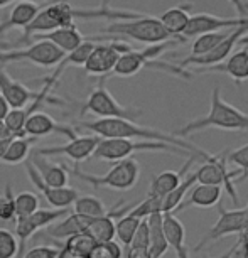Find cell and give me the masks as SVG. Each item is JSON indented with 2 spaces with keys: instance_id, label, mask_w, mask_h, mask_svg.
Returning <instances> with one entry per match:
<instances>
[{
  "instance_id": "obj_1",
  "label": "cell",
  "mask_w": 248,
  "mask_h": 258,
  "mask_svg": "<svg viewBox=\"0 0 248 258\" xmlns=\"http://www.w3.org/2000/svg\"><path fill=\"white\" fill-rule=\"evenodd\" d=\"M76 128L86 130V132L96 135L100 139H132V140L140 139V140H150V142L169 144L177 149L188 150L189 154L198 155L203 162L211 157L210 154L204 152L203 149H199L198 145L186 142V140L177 137V135L162 132V130L157 128H150V126L139 125L132 120H125V118H98L93 121H80L76 125Z\"/></svg>"
},
{
  "instance_id": "obj_2",
  "label": "cell",
  "mask_w": 248,
  "mask_h": 258,
  "mask_svg": "<svg viewBox=\"0 0 248 258\" xmlns=\"http://www.w3.org/2000/svg\"><path fill=\"white\" fill-rule=\"evenodd\" d=\"M208 128H221V130H238V132H248V113L235 108L228 101L221 98L220 86H215L210 98V111L206 116L191 120L189 123L177 130V137H186L189 134L203 132Z\"/></svg>"
},
{
  "instance_id": "obj_3",
  "label": "cell",
  "mask_w": 248,
  "mask_h": 258,
  "mask_svg": "<svg viewBox=\"0 0 248 258\" xmlns=\"http://www.w3.org/2000/svg\"><path fill=\"white\" fill-rule=\"evenodd\" d=\"M103 32L106 36H110L111 39L129 37V39H134V41L149 44V46L177 39V37H172L171 34L165 31L157 17L144 16V14H139L137 17L127 19V21L110 22L108 26L103 29ZM184 41H186V39H184Z\"/></svg>"
},
{
  "instance_id": "obj_4",
  "label": "cell",
  "mask_w": 248,
  "mask_h": 258,
  "mask_svg": "<svg viewBox=\"0 0 248 258\" xmlns=\"http://www.w3.org/2000/svg\"><path fill=\"white\" fill-rule=\"evenodd\" d=\"M68 174H73L80 181L90 184L93 189H115V191H129L139 182L140 177V164L135 159H123L118 160L108 172L103 176H95V174L83 172L78 165L66 167Z\"/></svg>"
},
{
  "instance_id": "obj_5",
  "label": "cell",
  "mask_w": 248,
  "mask_h": 258,
  "mask_svg": "<svg viewBox=\"0 0 248 258\" xmlns=\"http://www.w3.org/2000/svg\"><path fill=\"white\" fill-rule=\"evenodd\" d=\"M172 152L191 157L194 154H189L188 150L177 149L174 145L162 144V142H150V140H132V139H101L96 145L95 152L91 157L96 160H105V162H118V160L129 159L135 152Z\"/></svg>"
},
{
  "instance_id": "obj_6",
  "label": "cell",
  "mask_w": 248,
  "mask_h": 258,
  "mask_svg": "<svg viewBox=\"0 0 248 258\" xmlns=\"http://www.w3.org/2000/svg\"><path fill=\"white\" fill-rule=\"evenodd\" d=\"M66 54L44 39H36L31 46L22 49L0 51V66L6 64H34L42 68L57 66Z\"/></svg>"
},
{
  "instance_id": "obj_7",
  "label": "cell",
  "mask_w": 248,
  "mask_h": 258,
  "mask_svg": "<svg viewBox=\"0 0 248 258\" xmlns=\"http://www.w3.org/2000/svg\"><path fill=\"white\" fill-rule=\"evenodd\" d=\"M86 113H91L98 116V118H125L135 121L142 115V110L132 108V106H123L121 103H118L115 100V96L106 90L105 78H101L81 108V115Z\"/></svg>"
},
{
  "instance_id": "obj_8",
  "label": "cell",
  "mask_w": 248,
  "mask_h": 258,
  "mask_svg": "<svg viewBox=\"0 0 248 258\" xmlns=\"http://www.w3.org/2000/svg\"><path fill=\"white\" fill-rule=\"evenodd\" d=\"M196 179L199 184L204 186H220L231 196V201L238 206V194L235 191L233 179H240V170H228L226 169V154L211 155L208 160H204L196 172Z\"/></svg>"
},
{
  "instance_id": "obj_9",
  "label": "cell",
  "mask_w": 248,
  "mask_h": 258,
  "mask_svg": "<svg viewBox=\"0 0 248 258\" xmlns=\"http://www.w3.org/2000/svg\"><path fill=\"white\" fill-rule=\"evenodd\" d=\"M130 49H132V47L129 44H125V42L118 41V39L103 37V42L95 44L93 51L90 52L88 59L83 64V70L90 76L105 78L106 75H110V73L113 71L118 57Z\"/></svg>"
},
{
  "instance_id": "obj_10",
  "label": "cell",
  "mask_w": 248,
  "mask_h": 258,
  "mask_svg": "<svg viewBox=\"0 0 248 258\" xmlns=\"http://www.w3.org/2000/svg\"><path fill=\"white\" fill-rule=\"evenodd\" d=\"M179 42H184V39H172V41H165V42H159V44H152L145 49H130L127 52H123L116 64L111 71V75L115 76H134L142 70V68H147L154 62L155 57H159L162 52H165L167 49H171L172 46L179 44Z\"/></svg>"
},
{
  "instance_id": "obj_11",
  "label": "cell",
  "mask_w": 248,
  "mask_h": 258,
  "mask_svg": "<svg viewBox=\"0 0 248 258\" xmlns=\"http://www.w3.org/2000/svg\"><path fill=\"white\" fill-rule=\"evenodd\" d=\"M218 211H220V218H218V221L215 223V226L210 228V231L201 238V241L193 248V251H201L204 246L210 245L213 241H218V240H221V238L230 236V235H240V233L245 230V226L248 223V204L245 208L228 211V209L223 206V203H218Z\"/></svg>"
},
{
  "instance_id": "obj_12",
  "label": "cell",
  "mask_w": 248,
  "mask_h": 258,
  "mask_svg": "<svg viewBox=\"0 0 248 258\" xmlns=\"http://www.w3.org/2000/svg\"><path fill=\"white\" fill-rule=\"evenodd\" d=\"M68 214V209H37L31 216L16 220V238L19 243V253L17 258L26 253V243L31 236H34L39 230L51 226L52 223L59 221Z\"/></svg>"
},
{
  "instance_id": "obj_13",
  "label": "cell",
  "mask_w": 248,
  "mask_h": 258,
  "mask_svg": "<svg viewBox=\"0 0 248 258\" xmlns=\"http://www.w3.org/2000/svg\"><path fill=\"white\" fill-rule=\"evenodd\" d=\"M100 137L96 135H76L73 139H68L63 145H51V147L37 149L36 154L47 157V155H65L68 159H73L75 162H83L93 155L96 145L100 144Z\"/></svg>"
},
{
  "instance_id": "obj_14",
  "label": "cell",
  "mask_w": 248,
  "mask_h": 258,
  "mask_svg": "<svg viewBox=\"0 0 248 258\" xmlns=\"http://www.w3.org/2000/svg\"><path fill=\"white\" fill-rule=\"evenodd\" d=\"M248 34V26H241V27H236V29H231V32L228 34L226 39L223 42H220L215 49H211L210 52L203 56H198V57H186L182 59L179 64L182 68L184 66H203V68H211V66H216V64H221L223 61L226 59L228 56L235 51V46L236 42H240L243 37Z\"/></svg>"
},
{
  "instance_id": "obj_15",
  "label": "cell",
  "mask_w": 248,
  "mask_h": 258,
  "mask_svg": "<svg viewBox=\"0 0 248 258\" xmlns=\"http://www.w3.org/2000/svg\"><path fill=\"white\" fill-rule=\"evenodd\" d=\"M241 26H248V17H218L210 16V14H196L191 16L188 22L186 31L182 32V36L186 37H198L201 34L208 32H216V31H228V29H236Z\"/></svg>"
},
{
  "instance_id": "obj_16",
  "label": "cell",
  "mask_w": 248,
  "mask_h": 258,
  "mask_svg": "<svg viewBox=\"0 0 248 258\" xmlns=\"http://www.w3.org/2000/svg\"><path fill=\"white\" fill-rule=\"evenodd\" d=\"M26 170H27V176L31 179V182L41 191L44 199L54 209H68L70 206H73V203H75L78 196H80V192L73 187H68V186L66 187H51V186H47L46 182H42L41 176H39L37 170L34 169L31 160H26Z\"/></svg>"
},
{
  "instance_id": "obj_17",
  "label": "cell",
  "mask_w": 248,
  "mask_h": 258,
  "mask_svg": "<svg viewBox=\"0 0 248 258\" xmlns=\"http://www.w3.org/2000/svg\"><path fill=\"white\" fill-rule=\"evenodd\" d=\"M51 134L66 135L68 139H73L78 135L76 130L71 128L70 125L57 123L51 115L42 113V111H34V113L29 116L26 126H24V135H26V137L41 139V137H46V135H51Z\"/></svg>"
},
{
  "instance_id": "obj_18",
  "label": "cell",
  "mask_w": 248,
  "mask_h": 258,
  "mask_svg": "<svg viewBox=\"0 0 248 258\" xmlns=\"http://www.w3.org/2000/svg\"><path fill=\"white\" fill-rule=\"evenodd\" d=\"M0 95L7 101L11 108H24L29 101H34L37 91L29 90L24 83L17 81L6 71V68L0 66Z\"/></svg>"
},
{
  "instance_id": "obj_19",
  "label": "cell",
  "mask_w": 248,
  "mask_h": 258,
  "mask_svg": "<svg viewBox=\"0 0 248 258\" xmlns=\"http://www.w3.org/2000/svg\"><path fill=\"white\" fill-rule=\"evenodd\" d=\"M41 4L34 0H22V2L12 4L7 17L0 22V37H4L12 29H26L34 21L37 12L41 11Z\"/></svg>"
},
{
  "instance_id": "obj_20",
  "label": "cell",
  "mask_w": 248,
  "mask_h": 258,
  "mask_svg": "<svg viewBox=\"0 0 248 258\" xmlns=\"http://www.w3.org/2000/svg\"><path fill=\"white\" fill-rule=\"evenodd\" d=\"M130 211H132V206H125L123 209H118V206H115L111 211H108V214L91 220L88 230H86V235H88L96 245L111 241L115 238V218L125 216V213H130Z\"/></svg>"
},
{
  "instance_id": "obj_21",
  "label": "cell",
  "mask_w": 248,
  "mask_h": 258,
  "mask_svg": "<svg viewBox=\"0 0 248 258\" xmlns=\"http://www.w3.org/2000/svg\"><path fill=\"white\" fill-rule=\"evenodd\" d=\"M162 226L167 246H171L177 258H189L186 248V230L174 213H162Z\"/></svg>"
},
{
  "instance_id": "obj_22",
  "label": "cell",
  "mask_w": 248,
  "mask_h": 258,
  "mask_svg": "<svg viewBox=\"0 0 248 258\" xmlns=\"http://www.w3.org/2000/svg\"><path fill=\"white\" fill-rule=\"evenodd\" d=\"M196 159H199L198 155H191V157L188 159V162L182 165V169L176 172V170H165V172L159 174V176H155L152 179V182H150V191H149V196H155L159 199H162L164 196H167L169 192L174 191L181 181L184 179V176L188 174L189 167L193 165V162Z\"/></svg>"
},
{
  "instance_id": "obj_23",
  "label": "cell",
  "mask_w": 248,
  "mask_h": 258,
  "mask_svg": "<svg viewBox=\"0 0 248 258\" xmlns=\"http://www.w3.org/2000/svg\"><path fill=\"white\" fill-rule=\"evenodd\" d=\"M91 220L90 218H85L81 214H66L65 218H61V221L52 223L51 226H47V235L52 238H57V240H65V238H73L78 235H83L88 230Z\"/></svg>"
},
{
  "instance_id": "obj_24",
  "label": "cell",
  "mask_w": 248,
  "mask_h": 258,
  "mask_svg": "<svg viewBox=\"0 0 248 258\" xmlns=\"http://www.w3.org/2000/svg\"><path fill=\"white\" fill-rule=\"evenodd\" d=\"M223 196V189L220 186H194L189 192V196L186 201H182L177 206L176 213H181L188 208H213L218 203H221Z\"/></svg>"
},
{
  "instance_id": "obj_25",
  "label": "cell",
  "mask_w": 248,
  "mask_h": 258,
  "mask_svg": "<svg viewBox=\"0 0 248 258\" xmlns=\"http://www.w3.org/2000/svg\"><path fill=\"white\" fill-rule=\"evenodd\" d=\"M31 164L37 174L41 176L42 182H46L51 187H66L68 186V170L66 165H59L54 162H49L46 157L39 154H34L31 159Z\"/></svg>"
},
{
  "instance_id": "obj_26",
  "label": "cell",
  "mask_w": 248,
  "mask_h": 258,
  "mask_svg": "<svg viewBox=\"0 0 248 258\" xmlns=\"http://www.w3.org/2000/svg\"><path fill=\"white\" fill-rule=\"evenodd\" d=\"M206 71H218V73H225L231 78L236 85L248 80V47L231 52L226 57V61H223V64H216L208 68Z\"/></svg>"
},
{
  "instance_id": "obj_27",
  "label": "cell",
  "mask_w": 248,
  "mask_h": 258,
  "mask_svg": "<svg viewBox=\"0 0 248 258\" xmlns=\"http://www.w3.org/2000/svg\"><path fill=\"white\" fill-rule=\"evenodd\" d=\"M36 39H44V41H49L52 42L57 49H61L65 54H70L76 49V47H80L83 44V41H85V36L78 31V27L73 24V26H66V27H59L56 29V31H52L49 34H44V36H39V37H34V41Z\"/></svg>"
},
{
  "instance_id": "obj_28",
  "label": "cell",
  "mask_w": 248,
  "mask_h": 258,
  "mask_svg": "<svg viewBox=\"0 0 248 258\" xmlns=\"http://www.w3.org/2000/svg\"><path fill=\"white\" fill-rule=\"evenodd\" d=\"M149 226V253L150 258H162L167 251V241H165L164 226H162V213H152L147 216Z\"/></svg>"
},
{
  "instance_id": "obj_29",
  "label": "cell",
  "mask_w": 248,
  "mask_h": 258,
  "mask_svg": "<svg viewBox=\"0 0 248 258\" xmlns=\"http://www.w3.org/2000/svg\"><path fill=\"white\" fill-rule=\"evenodd\" d=\"M189 19H191V14H189L188 6H176V7L167 9V11L159 17V21L172 37H177L186 31Z\"/></svg>"
},
{
  "instance_id": "obj_30",
  "label": "cell",
  "mask_w": 248,
  "mask_h": 258,
  "mask_svg": "<svg viewBox=\"0 0 248 258\" xmlns=\"http://www.w3.org/2000/svg\"><path fill=\"white\" fill-rule=\"evenodd\" d=\"M198 182L196 179V174H189L186 176V179H182L181 184L167 194V196H164L160 199V213H174L177 209V206L184 201V198H186V194L191 191V187L194 184Z\"/></svg>"
},
{
  "instance_id": "obj_31",
  "label": "cell",
  "mask_w": 248,
  "mask_h": 258,
  "mask_svg": "<svg viewBox=\"0 0 248 258\" xmlns=\"http://www.w3.org/2000/svg\"><path fill=\"white\" fill-rule=\"evenodd\" d=\"M36 142H37V139H32V137H14L11 140V144L7 145V150L2 157V162L11 164V165L26 162L29 150H31V147Z\"/></svg>"
},
{
  "instance_id": "obj_32",
  "label": "cell",
  "mask_w": 248,
  "mask_h": 258,
  "mask_svg": "<svg viewBox=\"0 0 248 258\" xmlns=\"http://www.w3.org/2000/svg\"><path fill=\"white\" fill-rule=\"evenodd\" d=\"M73 208H75L76 214H81V216L90 218V220L108 214V209L101 203V199L96 196H78L76 201L73 203Z\"/></svg>"
},
{
  "instance_id": "obj_33",
  "label": "cell",
  "mask_w": 248,
  "mask_h": 258,
  "mask_svg": "<svg viewBox=\"0 0 248 258\" xmlns=\"http://www.w3.org/2000/svg\"><path fill=\"white\" fill-rule=\"evenodd\" d=\"M230 32H231V29H228V31L208 32V34H201V36H198L196 41H194L193 46H191V57L203 56V54H206V52H210L211 49H215L220 42L225 41Z\"/></svg>"
},
{
  "instance_id": "obj_34",
  "label": "cell",
  "mask_w": 248,
  "mask_h": 258,
  "mask_svg": "<svg viewBox=\"0 0 248 258\" xmlns=\"http://www.w3.org/2000/svg\"><path fill=\"white\" fill-rule=\"evenodd\" d=\"M140 223H142V218L134 216L132 213L121 216L120 220L115 223V236L118 238V241L125 248L130 245V241H132V238L135 235V231H137Z\"/></svg>"
},
{
  "instance_id": "obj_35",
  "label": "cell",
  "mask_w": 248,
  "mask_h": 258,
  "mask_svg": "<svg viewBox=\"0 0 248 258\" xmlns=\"http://www.w3.org/2000/svg\"><path fill=\"white\" fill-rule=\"evenodd\" d=\"M39 209V196L34 192L22 191L16 196V220L31 216Z\"/></svg>"
},
{
  "instance_id": "obj_36",
  "label": "cell",
  "mask_w": 248,
  "mask_h": 258,
  "mask_svg": "<svg viewBox=\"0 0 248 258\" xmlns=\"http://www.w3.org/2000/svg\"><path fill=\"white\" fill-rule=\"evenodd\" d=\"M226 162H230L233 165H236L238 169H240L241 176L238 179V182L245 181L248 177V144L243 145V147H238L235 150H231V152L226 154Z\"/></svg>"
},
{
  "instance_id": "obj_37",
  "label": "cell",
  "mask_w": 248,
  "mask_h": 258,
  "mask_svg": "<svg viewBox=\"0 0 248 258\" xmlns=\"http://www.w3.org/2000/svg\"><path fill=\"white\" fill-rule=\"evenodd\" d=\"M19 243L12 231L0 228V258H17Z\"/></svg>"
},
{
  "instance_id": "obj_38",
  "label": "cell",
  "mask_w": 248,
  "mask_h": 258,
  "mask_svg": "<svg viewBox=\"0 0 248 258\" xmlns=\"http://www.w3.org/2000/svg\"><path fill=\"white\" fill-rule=\"evenodd\" d=\"M0 220L2 221L16 220V196L12 194L11 184H7L6 194L0 196Z\"/></svg>"
},
{
  "instance_id": "obj_39",
  "label": "cell",
  "mask_w": 248,
  "mask_h": 258,
  "mask_svg": "<svg viewBox=\"0 0 248 258\" xmlns=\"http://www.w3.org/2000/svg\"><path fill=\"white\" fill-rule=\"evenodd\" d=\"M121 255H123L121 246L113 240L106 241V243H100V245H96L90 253L91 258H121Z\"/></svg>"
},
{
  "instance_id": "obj_40",
  "label": "cell",
  "mask_w": 248,
  "mask_h": 258,
  "mask_svg": "<svg viewBox=\"0 0 248 258\" xmlns=\"http://www.w3.org/2000/svg\"><path fill=\"white\" fill-rule=\"evenodd\" d=\"M57 251L56 248L52 246H36L32 250L26 251L21 258H57Z\"/></svg>"
},
{
  "instance_id": "obj_41",
  "label": "cell",
  "mask_w": 248,
  "mask_h": 258,
  "mask_svg": "<svg viewBox=\"0 0 248 258\" xmlns=\"http://www.w3.org/2000/svg\"><path fill=\"white\" fill-rule=\"evenodd\" d=\"M228 2H230L231 6L235 7V11H236V14H238V17H241V19L248 17V16H246V11H245V0H228Z\"/></svg>"
},
{
  "instance_id": "obj_42",
  "label": "cell",
  "mask_w": 248,
  "mask_h": 258,
  "mask_svg": "<svg viewBox=\"0 0 248 258\" xmlns=\"http://www.w3.org/2000/svg\"><path fill=\"white\" fill-rule=\"evenodd\" d=\"M9 111H11V106L6 100H4V96L0 95V121L6 120V116L9 115Z\"/></svg>"
},
{
  "instance_id": "obj_43",
  "label": "cell",
  "mask_w": 248,
  "mask_h": 258,
  "mask_svg": "<svg viewBox=\"0 0 248 258\" xmlns=\"http://www.w3.org/2000/svg\"><path fill=\"white\" fill-rule=\"evenodd\" d=\"M14 137H7V139H0V160H2L4 157V154H6V150H7V145L11 144V140Z\"/></svg>"
},
{
  "instance_id": "obj_44",
  "label": "cell",
  "mask_w": 248,
  "mask_h": 258,
  "mask_svg": "<svg viewBox=\"0 0 248 258\" xmlns=\"http://www.w3.org/2000/svg\"><path fill=\"white\" fill-rule=\"evenodd\" d=\"M7 137H14V135L7 130L6 123H4V121H0V139H7Z\"/></svg>"
},
{
  "instance_id": "obj_45",
  "label": "cell",
  "mask_w": 248,
  "mask_h": 258,
  "mask_svg": "<svg viewBox=\"0 0 248 258\" xmlns=\"http://www.w3.org/2000/svg\"><path fill=\"white\" fill-rule=\"evenodd\" d=\"M16 2H22V0H0V9L12 6V4H16ZM34 2H39V0H34Z\"/></svg>"
},
{
  "instance_id": "obj_46",
  "label": "cell",
  "mask_w": 248,
  "mask_h": 258,
  "mask_svg": "<svg viewBox=\"0 0 248 258\" xmlns=\"http://www.w3.org/2000/svg\"><path fill=\"white\" fill-rule=\"evenodd\" d=\"M245 11H246V16H248V0H245Z\"/></svg>"
}]
</instances>
